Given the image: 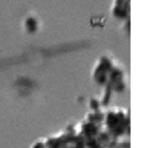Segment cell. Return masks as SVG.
Masks as SVG:
<instances>
[{"instance_id":"1","label":"cell","mask_w":145,"mask_h":148,"mask_svg":"<svg viewBox=\"0 0 145 148\" xmlns=\"http://www.w3.org/2000/svg\"><path fill=\"white\" fill-rule=\"evenodd\" d=\"M114 65H116V62L109 60L107 56L98 58V62H96V65H94V69H93V79L96 81L98 85H107L109 79H111Z\"/></svg>"},{"instance_id":"2","label":"cell","mask_w":145,"mask_h":148,"mask_svg":"<svg viewBox=\"0 0 145 148\" xmlns=\"http://www.w3.org/2000/svg\"><path fill=\"white\" fill-rule=\"evenodd\" d=\"M105 121H107V128L114 130V134H123L127 130V112L122 108H114L109 110L105 114Z\"/></svg>"},{"instance_id":"3","label":"cell","mask_w":145,"mask_h":148,"mask_svg":"<svg viewBox=\"0 0 145 148\" xmlns=\"http://www.w3.org/2000/svg\"><path fill=\"white\" fill-rule=\"evenodd\" d=\"M129 13V0H114L113 4V14L116 18H127Z\"/></svg>"},{"instance_id":"4","label":"cell","mask_w":145,"mask_h":148,"mask_svg":"<svg viewBox=\"0 0 145 148\" xmlns=\"http://www.w3.org/2000/svg\"><path fill=\"white\" fill-rule=\"evenodd\" d=\"M40 27V20L35 16V14H27L26 20H24V29L27 33H36Z\"/></svg>"}]
</instances>
